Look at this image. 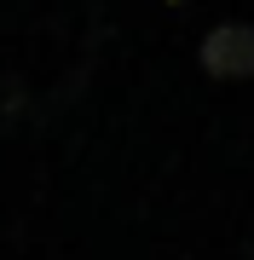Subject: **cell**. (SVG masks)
<instances>
[{
    "label": "cell",
    "mask_w": 254,
    "mask_h": 260,
    "mask_svg": "<svg viewBox=\"0 0 254 260\" xmlns=\"http://www.w3.org/2000/svg\"><path fill=\"white\" fill-rule=\"evenodd\" d=\"M202 70L220 81H248L254 75V29L248 23H220L202 41Z\"/></svg>",
    "instance_id": "6da1fadb"
}]
</instances>
